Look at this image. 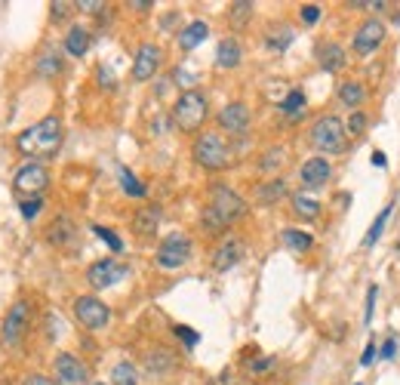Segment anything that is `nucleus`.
Returning a JSON list of instances; mask_svg holds the SVG:
<instances>
[{"label":"nucleus","instance_id":"obj_1","mask_svg":"<svg viewBox=\"0 0 400 385\" xmlns=\"http://www.w3.org/2000/svg\"><path fill=\"white\" fill-rule=\"evenodd\" d=\"M244 216H247L244 197H240L238 191H231L228 185H212L210 204H206L203 213H200V228H203L206 234H222Z\"/></svg>","mask_w":400,"mask_h":385},{"label":"nucleus","instance_id":"obj_2","mask_svg":"<svg viewBox=\"0 0 400 385\" xmlns=\"http://www.w3.org/2000/svg\"><path fill=\"white\" fill-rule=\"evenodd\" d=\"M62 139H65V130H62V120L56 114L38 120V124L25 126L16 136V148L25 154V158H53L62 148Z\"/></svg>","mask_w":400,"mask_h":385},{"label":"nucleus","instance_id":"obj_3","mask_svg":"<svg viewBox=\"0 0 400 385\" xmlns=\"http://www.w3.org/2000/svg\"><path fill=\"white\" fill-rule=\"evenodd\" d=\"M194 163L210 173H219V170H228L231 167V145L225 142L222 133H200L194 139Z\"/></svg>","mask_w":400,"mask_h":385},{"label":"nucleus","instance_id":"obj_4","mask_svg":"<svg viewBox=\"0 0 400 385\" xmlns=\"http://www.w3.org/2000/svg\"><path fill=\"white\" fill-rule=\"evenodd\" d=\"M210 117V102L200 90H185L173 105V120L182 133H197Z\"/></svg>","mask_w":400,"mask_h":385},{"label":"nucleus","instance_id":"obj_5","mask_svg":"<svg viewBox=\"0 0 400 385\" xmlns=\"http://www.w3.org/2000/svg\"><path fill=\"white\" fill-rule=\"evenodd\" d=\"M308 139L320 154H342L348 148V130L335 114H324V117L314 120Z\"/></svg>","mask_w":400,"mask_h":385},{"label":"nucleus","instance_id":"obj_6","mask_svg":"<svg viewBox=\"0 0 400 385\" xmlns=\"http://www.w3.org/2000/svg\"><path fill=\"white\" fill-rule=\"evenodd\" d=\"M34 324V309L28 299H16V302L6 309L3 315V324H0V345L3 348H19L22 339L28 336Z\"/></svg>","mask_w":400,"mask_h":385},{"label":"nucleus","instance_id":"obj_7","mask_svg":"<svg viewBox=\"0 0 400 385\" xmlns=\"http://www.w3.org/2000/svg\"><path fill=\"white\" fill-rule=\"evenodd\" d=\"M47 185H49V170L38 161H28L12 176V195L22 197V201L25 197H40L47 191Z\"/></svg>","mask_w":400,"mask_h":385},{"label":"nucleus","instance_id":"obj_8","mask_svg":"<svg viewBox=\"0 0 400 385\" xmlns=\"http://www.w3.org/2000/svg\"><path fill=\"white\" fill-rule=\"evenodd\" d=\"M191 256H194V244H191L188 234H167V238L160 240V247H157V265L160 268H182L191 262Z\"/></svg>","mask_w":400,"mask_h":385},{"label":"nucleus","instance_id":"obj_9","mask_svg":"<svg viewBox=\"0 0 400 385\" xmlns=\"http://www.w3.org/2000/svg\"><path fill=\"white\" fill-rule=\"evenodd\" d=\"M74 318L83 330H105L111 320V309L99 296H77L74 299Z\"/></svg>","mask_w":400,"mask_h":385},{"label":"nucleus","instance_id":"obj_10","mask_svg":"<svg viewBox=\"0 0 400 385\" xmlns=\"http://www.w3.org/2000/svg\"><path fill=\"white\" fill-rule=\"evenodd\" d=\"M126 275H130V268L111 256V259H99L87 268V284L92 290H108V287H114V284L124 281Z\"/></svg>","mask_w":400,"mask_h":385},{"label":"nucleus","instance_id":"obj_11","mask_svg":"<svg viewBox=\"0 0 400 385\" xmlns=\"http://www.w3.org/2000/svg\"><path fill=\"white\" fill-rule=\"evenodd\" d=\"M53 382L56 385H90V370L81 358L62 352L53 361Z\"/></svg>","mask_w":400,"mask_h":385},{"label":"nucleus","instance_id":"obj_12","mask_svg":"<svg viewBox=\"0 0 400 385\" xmlns=\"http://www.w3.org/2000/svg\"><path fill=\"white\" fill-rule=\"evenodd\" d=\"M163 62V49L157 44H142L139 49H135L133 56V81L135 83H145L151 81V77L157 74V68H160Z\"/></svg>","mask_w":400,"mask_h":385},{"label":"nucleus","instance_id":"obj_13","mask_svg":"<svg viewBox=\"0 0 400 385\" xmlns=\"http://www.w3.org/2000/svg\"><path fill=\"white\" fill-rule=\"evenodd\" d=\"M382 40H385V25L378 22V19H367V22L354 31L351 49H354V56H360V59H363V56L376 53Z\"/></svg>","mask_w":400,"mask_h":385},{"label":"nucleus","instance_id":"obj_14","mask_svg":"<svg viewBox=\"0 0 400 385\" xmlns=\"http://www.w3.org/2000/svg\"><path fill=\"white\" fill-rule=\"evenodd\" d=\"M249 108L244 102H228L222 111H219V126L228 133V136H244L249 130Z\"/></svg>","mask_w":400,"mask_h":385},{"label":"nucleus","instance_id":"obj_15","mask_svg":"<svg viewBox=\"0 0 400 385\" xmlns=\"http://www.w3.org/2000/svg\"><path fill=\"white\" fill-rule=\"evenodd\" d=\"M299 179H302V188H308V191L324 188V185L333 179L330 161L326 158H308L302 163V170H299Z\"/></svg>","mask_w":400,"mask_h":385},{"label":"nucleus","instance_id":"obj_16","mask_svg":"<svg viewBox=\"0 0 400 385\" xmlns=\"http://www.w3.org/2000/svg\"><path fill=\"white\" fill-rule=\"evenodd\" d=\"M47 240L56 249H74L77 247V228L68 216H56L47 228Z\"/></svg>","mask_w":400,"mask_h":385},{"label":"nucleus","instance_id":"obj_17","mask_svg":"<svg viewBox=\"0 0 400 385\" xmlns=\"http://www.w3.org/2000/svg\"><path fill=\"white\" fill-rule=\"evenodd\" d=\"M160 219H163V210L157 204H142L139 210L133 213V231L139 238H154L157 228H160Z\"/></svg>","mask_w":400,"mask_h":385},{"label":"nucleus","instance_id":"obj_18","mask_svg":"<svg viewBox=\"0 0 400 385\" xmlns=\"http://www.w3.org/2000/svg\"><path fill=\"white\" fill-rule=\"evenodd\" d=\"M240 256H244V244L238 238H225L216 247V253H212V268L216 272H228V268H234L240 262Z\"/></svg>","mask_w":400,"mask_h":385},{"label":"nucleus","instance_id":"obj_19","mask_svg":"<svg viewBox=\"0 0 400 385\" xmlns=\"http://www.w3.org/2000/svg\"><path fill=\"white\" fill-rule=\"evenodd\" d=\"M345 49H342L335 40H324V44H317V65L324 71H330V74H335V71L345 68Z\"/></svg>","mask_w":400,"mask_h":385},{"label":"nucleus","instance_id":"obj_20","mask_svg":"<svg viewBox=\"0 0 400 385\" xmlns=\"http://www.w3.org/2000/svg\"><path fill=\"white\" fill-rule=\"evenodd\" d=\"M240 62H244V47H240V40L238 38H222V40H219V47H216V65L225 68V71H231V68H238Z\"/></svg>","mask_w":400,"mask_h":385},{"label":"nucleus","instance_id":"obj_21","mask_svg":"<svg viewBox=\"0 0 400 385\" xmlns=\"http://www.w3.org/2000/svg\"><path fill=\"white\" fill-rule=\"evenodd\" d=\"M206 38H210V25H206L203 19H194L191 25H185L182 31H178V49H182V53H191V49H197Z\"/></svg>","mask_w":400,"mask_h":385},{"label":"nucleus","instance_id":"obj_22","mask_svg":"<svg viewBox=\"0 0 400 385\" xmlns=\"http://www.w3.org/2000/svg\"><path fill=\"white\" fill-rule=\"evenodd\" d=\"M281 197H287V182H283L281 176L259 182V185H256V191H253V201H256V204H262V206L277 204Z\"/></svg>","mask_w":400,"mask_h":385},{"label":"nucleus","instance_id":"obj_23","mask_svg":"<svg viewBox=\"0 0 400 385\" xmlns=\"http://www.w3.org/2000/svg\"><path fill=\"white\" fill-rule=\"evenodd\" d=\"M90 49V31L83 25H71L65 34V53L74 56V59H83Z\"/></svg>","mask_w":400,"mask_h":385},{"label":"nucleus","instance_id":"obj_24","mask_svg":"<svg viewBox=\"0 0 400 385\" xmlns=\"http://www.w3.org/2000/svg\"><path fill=\"white\" fill-rule=\"evenodd\" d=\"M290 204H292V213H296L299 219H308V222H311V219H317L320 210H324L317 197L302 195V191H299V195H290Z\"/></svg>","mask_w":400,"mask_h":385},{"label":"nucleus","instance_id":"obj_25","mask_svg":"<svg viewBox=\"0 0 400 385\" xmlns=\"http://www.w3.org/2000/svg\"><path fill=\"white\" fill-rule=\"evenodd\" d=\"M145 367H148V373H151V376H167L169 370L176 367V358L167 352V348H154V352H148Z\"/></svg>","mask_w":400,"mask_h":385},{"label":"nucleus","instance_id":"obj_26","mask_svg":"<svg viewBox=\"0 0 400 385\" xmlns=\"http://www.w3.org/2000/svg\"><path fill=\"white\" fill-rule=\"evenodd\" d=\"M339 99H342V105H348L351 111H360V105L367 102V90H363L360 81H345L339 87Z\"/></svg>","mask_w":400,"mask_h":385},{"label":"nucleus","instance_id":"obj_27","mask_svg":"<svg viewBox=\"0 0 400 385\" xmlns=\"http://www.w3.org/2000/svg\"><path fill=\"white\" fill-rule=\"evenodd\" d=\"M281 240L292 249V253H308V249L314 247V238H311V234L299 231V228H287V231L281 234Z\"/></svg>","mask_w":400,"mask_h":385},{"label":"nucleus","instance_id":"obj_28","mask_svg":"<svg viewBox=\"0 0 400 385\" xmlns=\"http://www.w3.org/2000/svg\"><path fill=\"white\" fill-rule=\"evenodd\" d=\"M111 385H139V370H135V363H130V361L114 363Z\"/></svg>","mask_w":400,"mask_h":385},{"label":"nucleus","instance_id":"obj_29","mask_svg":"<svg viewBox=\"0 0 400 385\" xmlns=\"http://www.w3.org/2000/svg\"><path fill=\"white\" fill-rule=\"evenodd\" d=\"M265 44L274 49V53H283L290 44H292V28L290 25H274L271 31L265 34Z\"/></svg>","mask_w":400,"mask_h":385},{"label":"nucleus","instance_id":"obj_30","mask_svg":"<svg viewBox=\"0 0 400 385\" xmlns=\"http://www.w3.org/2000/svg\"><path fill=\"white\" fill-rule=\"evenodd\" d=\"M391 213H394V204H388L382 213L373 219V225H369V231H367V238H363V244L367 247H373L378 238H382V231H385V225H388V219H391Z\"/></svg>","mask_w":400,"mask_h":385},{"label":"nucleus","instance_id":"obj_31","mask_svg":"<svg viewBox=\"0 0 400 385\" xmlns=\"http://www.w3.org/2000/svg\"><path fill=\"white\" fill-rule=\"evenodd\" d=\"M283 163H287V148L274 145L265 151V158H259V170L262 173H274V170H281Z\"/></svg>","mask_w":400,"mask_h":385},{"label":"nucleus","instance_id":"obj_32","mask_svg":"<svg viewBox=\"0 0 400 385\" xmlns=\"http://www.w3.org/2000/svg\"><path fill=\"white\" fill-rule=\"evenodd\" d=\"M34 71H38L40 77H56L62 71V62H59V56L56 53H40V59H38V65H34Z\"/></svg>","mask_w":400,"mask_h":385},{"label":"nucleus","instance_id":"obj_33","mask_svg":"<svg viewBox=\"0 0 400 385\" xmlns=\"http://www.w3.org/2000/svg\"><path fill=\"white\" fill-rule=\"evenodd\" d=\"M281 111L290 114V117H299V114L305 111V92L302 90H290L287 99L281 102Z\"/></svg>","mask_w":400,"mask_h":385},{"label":"nucleus","instance_id":"obj_34","mask_svg":"<svg viewBox=\"0 0 400 385\" xmlns=\"http://www.w3.org/2000/svg\"><path fill=\"white\" fill-rule=\"evenodd\" d=\"M120 185H124V191H126L130 197H145V185L135 179V176H133L126 167H120Z\"/></svg>","mask_w":400,"mask_h":385},{"label":"nucleus","instance_id":"obj_35","mask_svg":"<svg viewBox=\"0 0 400 385\" xmlns=\"http://www.w3.org/2000/svg\"><path fill=\"white\" fill-rule=\"evenodd\" d=\"M249 16H253V3H249V0H240V3H231V13H228V19H231V25H244Z\"/></svg>","mask_w":400,"mask_h":385},{"label":"nucleus","instance_id":"obj_36","mask_svg":"<svg viewBox=\"0 0 400 385\" xmlns=\"http://www.w3.org/2000/svg\"><path fill=\"white\" fill-rule=\"evenodd\" d=\"M19 210H22V216L31 222V219L44 210V197H25V201H19Z\"/></svg>","mask_w":400,"mask_h":385},{"label":"nucleus","instance_id":"obj_37","mask_svg":"<svg viewBox=\"0 0 400 385\" xmlns=\"http://www.w3.org/2000/svg\"><path fill=\"white\" fill-rule=\"evenodd\" d=\"M92 231H96V234H99V238H102V240H105V244H108V247L114 249V253H120V249H124V240H120V238H117V234H114V231H111V228H105V225H92Z\"/></svg>","mask_w":400,"mask_h":385},{"label":"nucleus","instance_id":"obj_38","mask_svg":"<svg viewBox=\"0 0 400 385\" xmlns=\"http://www.w3.org/2000/svg\"><path fill=\"white\" fill-rule=\"evenodd\" d=\"M345 130H348V136H363V130H367V114H363V111H354L351 120L345 124Z\"/></svg>","mask_w":400,"mask_h":385},{"label":"nucleus","instance_id":"obj_39","mask_svg":"<svg viewBox=\"0 0 400 385\" xmlns=\"http://www.w3.org/2000/svg\"><path fill=\"white\" fill-rule=\"evenodd\" d=\"M320 16H324V10H320L317 3H305L302 10H299V19H302L305 25H317V22H320Z\"/></svg>","mask_w":400,"mask_h":385},{"label":"nucleus","instance_id":"obj_40","mask_svg":"<svg viewBox=\"0 0 400 385\" xmlns=\"http://www.w3.org/2000/svg\"><path fill=\"white\" fill-rule=\"evenodd\" d=\"M81 13H87V16H99V13H105V0H81V3H74Z\"/></svg>","mask_w":400,"mask_h":385},{"label":"nucleus","instance_id":"obj_41","mask_svg":"<svg viewBox=\"0 0 400 385\" xmlns=\"http://www.w3.org/2000/svg\"><path fill=\"white\" fill-rule=\"evenodd\" d=\"M71 10H74V3H65V0H56V3H49V13H53V19L71 16Z\"/></svg>","mask_w":400,"mask_h":385},{"label":"nucleus","instance_id":"obj_42","mask_svg":"<svg viewBox=\"0 0 400 385\" xmlns=\"http://www.w3.org/2000/svg\"><path fill=\"white\" fill-rule=\"evenodd\" d=\"M397 354V339L394 336H388L382 342V348H378V358H385V361H391Z\"/></svg>","mask_w":400,"mask_h":385},{"label":"nucleus","instance_id":"obj_43","mask_svg":"<svg viewBox=\"0 0 400 385\" xmlns=\"http://www.w3.org/2000/svg\"><path fill=\"white\" fill-rule=\"evenodd\" d=\"M176 336L182 339V342H185V345H188V348H191V345H197V339H200L194 330H188V327H176Z\"/></svg>","mask_w":400,"mask_h":385},{"label":"nucleus","instance_id":"obj_44","mask_svg":"<svg viewBox=\"0 0 400 385\" xmlns=\"http://www.w3.org/2000/svg\"><path fill=\"white\" fill-rule=\"evenodd\" d=\"M22 385H56L53 376H44V373H28Z\"/></svg>","mask_w":400,"mask_h":385},{"label":"nucleus","instance_id":"obj_45","mask_svg":"<svg viewBox=\"0 0 400 385\" xmlns=\"http://www.w3.org/2000/svg\"><path fill=\"white\" fill-rule=\"evenodd\" d=\"M126 6H130V10H135V13H148V10L154 6V0H130Z\"/></svg>","mask_w":400,"mask_h":385},{"label":"nucleus","instance_id":"obj_46","mask_svg":"<svg viewBox=\"0 0 400 385\" xmlns=\"http://www.w3.org/2000/svg\"><path fill=\"white\" fill-rule=\"evenodd\" d=\"M376 296H378V287H369V296H367V324L373 318V309H376Z\"/></svg>","mask_w":400,"mask_h":385},{"label":"nucleus","instance_id":"obj_47","mask_svg":"<svg viewBox=\"0 0 400 385\" xmlns=\"http://www.w3.org/2000/svg\"><path fill=\"white\" fill-rule=\"evenodd\" d=\"M376 345H373V342H369V345H367V352H363V358H360V363H363V367H369V363H373L376 361Z\"/></svg>","mask_w":400,"mask_h":385},{"label":"nucleus","instance_id":"obj_48","mask_svg":"<svg viewBox=\"0 0 400 385\" xmlns=\"http://www.w3.org/2000/svg\"><path fill=\"white\" fill-rule=\"evenodd\" d=\"M271 363H274V358H259V361H253V373H262V370H268Z\"/></svg>","mask_w":400,"mask_h":385},{"label":"nucleus","instance_id":"obj_49","mask_svg":"<svg viewBox=\"0 0 400 385\" xmlns=\"http://www.w3.org/2000/svg\"><path fill=\"white\" fill-rule=\"evenodd\" d=\"M373 163H376V167H385L388 161H385V154H382V151H376V154H373Z\"/></svg>","mask_w":400,"mask_h":385},{"label":"nucleus","instance_id":"obj_50","mask_svg":"<svg viewBox=\"0 0 400 385\" xmlns=\"http://www.w3.org/2000/svg\"><path fill=\"white\" fill-rule=\"evenodd\" d=\"M92 385H108V382H92Z\"/></svg>","mask_w":400,"mask_h":385},{"label":"nucleus","instance_id":"obj_51","mask_svg":"<svg viewBox=\"0 0 400 385\" xmlns=\"http://www.w3.org/2000/svg\"><path fill=\"white\" fill-rule=\"evenodd\" d=\"M357 385H360V382H357Z\"/></svg>","mask_w":400,"mask_h":385}]
</instances>
